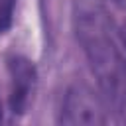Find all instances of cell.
Wrapping results in <instances>:
<instances>
[{
	"label": "cell",
	"instance_id": "ba28073f",
	"mask_svg": "<svg viewBox=\"0 0 126 126\" xmlns=\"http://www.w3.org/2000/svg\"><path fill=\"white\" fill-rule=\"evenodd\" d=\"M0 116H2V110H0Z\"/></svg>",
	"mask_w": 126,
	"mask_h": 126
},
{
	"label": "cell",
	"instance_id": "5b68a950",
	"mask_svg": "<svg viewBox=\"0 0 126 126\" xmlns=\"http://www.w3.org/2000/svg\"><path fill=\"white\" fill-rule=\"evenodd\" d=\"M16 2L18 0H0V33H4L12 26Z\"/></svg>",
	"mask_w": 126,
	"mask_h": 126
},
{
	"label": "cell",
	"instance_id": "8992f818",
	"mask_svg": "<svg viewBox=\"0 0 126 126\" xmlns=\"http://www.w3.org/2000/svg\"><path fill=\"white\" fill-rule=\"evenodd\" d=\"M120 37H122V43H124V47H126V22H124L122 28H120Z\"/></svg>",
	"mask_w": 126,
	"mask_h": 126
},
{
	"label": "cell",
	"instance_id": "52a82bcc",
	"mask_svg": "<svg viewBox=\"0 0 126 126\" xmlns=\"http://www.w3.org/2000/svg\"><path fill=\"white\" fill-rule=\"evenodd\" d=\"M112 2H114L116 6H120V8H124V10H126V0H112Z\"/></svg>",
	"mask_w": 126,
	"mask_h": 126
},
{
	"label": "cell",
	"instance_id": "7a4b0ae2",
	"mask_svg": "<svg viewBox=\"0 0 126 126\" xmlns=\"http://www.w3.org/2000/svg\"><path fill=\"white\" fill-rule=\"evenodd\" d=\"M61 122L73 126H98L106 122V106L102 98L87 85H73L63 98Z\"/></svg>",
	"mask_w": 126,
	"mask_h": 126
},
{
	"label": "cell",
	"instance_id": "277c9868",
	"mask_svg": "<svg viewBox=\"0 0 126 126\" xmlns=\"http://www.w3.org/2000/svg\"><path fill=\"white\" fill-rule=\"evenodd\" d=\"M10 75H12L10 106L14 112H24L30 98V91L35 83V69L30 61L16 57L10 61Z\"/></svg>",
	"mask_w": 126,
	"mask_h": 126
},
{
	"label": "cell",
	"instance_id": "6da1fadb",
	"mask_svg": "<svg viewBox=\"0 0 126 126\" xmlns=\"http://www.w3.org/2000/svg\"><path fill=\"white\" fill-rule=\"evenodd\" d=\"M91 71L98 83L104 102L118 112L126 110V61L112 35L93 39L83 45Z\"/></svg>",
	"mask_w": 126,
	"mask_h": 126
},
{
	"label": "cell",
	"instance_id": "3957f363",
	"mask_svg": "<svg viewBox=\"0 0 126 126\" xmlns=\"http://www.w3.org/2000/svg\"><path fill=\"white\" fill-rule=\"evenodd\" d=\"M73 28L81 45L112 35V20L102 0H75L73 2Z\"/></svg>",
	"mask_w": 126,
	"mask_h": 126
}]
</instances>
